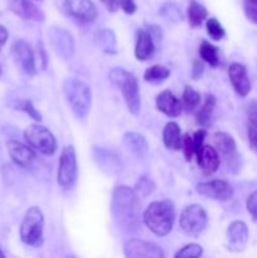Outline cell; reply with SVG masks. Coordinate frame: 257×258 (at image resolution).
Masks as SVG:
<instances>
[{"label":"cell","mask_w":257,"mask_h":258,"mask_svg":"<svg viewBox=\"0 0 257 258\" xmlns=\"http://www.w3.org/2000/svg\"><path fill=\"white\" fill-rule=\"evenodd\" d=\"M247 212L251 214L253 221H257V190L252 191L246 201Z\"/></svg>","instance_id":"obj_37"},{"label":"cell","mask_w":257,"mask_h":258,"mask_svg":"<svg viewBox=\"0 0 257 258\" xmlns=\"http://www.w3.org/2000/svg\"><path fill=\"white\" fill-rule=\"evenodd\" d=\"M12 55L20 72L27 76H34L37 73L34 53L29 43L23 39L15 40L12 45Z\"/></svg>","instance_id":"obj_9"},{"label":"cell","mask_w":257,"mask_h":258,"mask_svg":"<svg viewBox=\"0 0 257 258\" xmlns=\"http://www.w3.org/2000/svg\"><path fill=\"white\" fill-rule=\"evenodd\" d=\"M43 227H44V217L38 207H32L24 214L22 224H20V239L23 243L30 247H40L44 242L43 239Z\"/></svg>","instance_id":"obj_5"},{"label":"cell","mask_w":257,"mask_h":258,"mask_svg":"<svg viewBox=\"0 0 257 258\" xmlns=\"http://www.w3.org/2000/svg\"><path fill=\"white\" fill-rule=\"evenodd\" d=\"M197 160H198L199 168L202 169L204 175L209 176L218 170L221 165V159L219 154L213 146L203 145V148L197 154Z\"/></svg>","instance_id":"obj_19"},{"label":"cell","mask_w":257,"mask_h":258,"mask_svg":"<svg viewBox=\"0 0 257 258\" xmlns=\"http://www.w3.org/2000/svg\"><path fill=\"white\" fill-rule=\"evenodd\" d=\"M248 228L242 221H234L227 229V248L231 252H242L248 242Z\"/></svg>","instance_id":"obj_15"},{"label":"cell","mask_w":257,"mask_h":258,"mask_svg":"<svg viewBox=\"0 0 257 258\" xmlns=\"http://www.w3.org/2000/svg\"><path fill=\"white\" fill-rule=\"evenodd\" d=\"M49 43L58 57L63 60L70 59L75 52V42L70 33L63 28H52L49 30Z\"/></svg>","instance_id":"obj_12"},{"label":"cell","mask_w":257,"mask_h":258,"mask_svg":"<svg viewBox=\"0 0 257 258\" xmlns=\"http://www.w3.org/2000/svg\"><path fill=\"white\" fill-rule=\"evenodd\" d=\"M0 76H2V67H0Z\"/></svg>","instance_id":"obj_48"},{"label":"cell","mask_w":257,"mask_h":258,"mask_svg":"<svg viewBox=\"0 0 257 258\" xmlns=\"http://www.w3.org/2000/svg\"><path fill=\"white\" fill-rule=\"evenodd\" d=\"M181 100H183L181 105L186 112H196V110H198V106L201 105V95L190 86H186L184 88Z\"/></svg>","instance_id":"obj_29"},{"label":"cell","mask_w":257,"mask_h":258,"mask_svg":"<svg viewBox=\"0 0 257 258\" xmlns=\"http://www.w3.org/2000/svg\"><path fill=\"white\" fill-rule=\"evenodd\" d=\"M247 118L249 126L257 128V100H252L247 106Z\"/></svg>","instance_id":"obj_38"},{"label":"cell","mask_w":257,"mask_h":258,"mask_svg":"<svg viewBox=\"0 0 257 258\" xmlns=\"http://www.w3.org/2000/svg\"><path fill=\"white\" fill-rule=\"evenodd\" d=\"M63 93L76 118L85 120L92 102L90 86L78 78H67L63 82Z\"/></svg>","instance_id":"obj_3"},{"label":"cell","mask_w":257,"mask_h":258,"mask_svg":"<svg viewBox=\"0 0 257 258\" xmlns=\"http://www.w3.org/2000/svg\"><path fill=\"white\" fill-rule=\"evenodd\" d=\"M108 78L111 82L120 90L122 97L125 100L128 111L133 115H139L141 107L140 91H139L138 80L133 73L127 72L121 67L112 68L108 73Z\"/></svg>","instance_id":"obj_4"},{"label":"cell","mask_w":257,"mask_h":258,"mask_svg":"<svg viewBox=\"0 0 257 258\" xmlns=\"http://www.w3.org/2000/svg\"><path fill=\"white\" fill-rule=\"evenodd\" d=\"M139 197L134 189L127 186H117L113 190L111 212L117 226L123 227L130 231L138 229L139 224Z\"/></svg>","instance_id":"obj_1"},{"label":"cell","mask_w":257,"mask_h":258,"mask_svg":"<svg viewBox=\"0 0 257 258\" xmlns=\"http://www.w3.org/2000/svg\"><path fill=\"white\" fill-rule=\"evenodd\" d=\"M0 258H7V257H5V254L3 253V251H2V249H0Z\"/></svg>","instance_id":"obj_47"},{"label":"cell","mask_w":257,"mask_h":258,"mask_svg":"<svg viewBox=\"0 0 257 258\" xmlns=\"http://www.w3.org/2000/svg\"><path fill=\"white\" fill-rule=\"evenodd\" d=\"M170 76V71L160 64H154L149 67L144 73V80L153 85H160L164 81L168 80Z\"/></svg>","instance_id":"obj_27"},{"label":"cell","mask_w":257,"mask_h":258,"mask_svg":"<svg viewBox=\"0 0 257 258\" xmlns=\"http://www.w3.org/2000/svg\"><path fill=\"white\" fill-rule=\"evenodd\" d=\"M118 8H121L122 12L128 15L135 14L136 10H138L135 0H118Z\"/></svg>","instance_id":"obj_40"},{"label":"cell","mask_w":257,"mask_h":258,"mask_svg":"<svg viewBox=\"0 0 257 258\" xmlns=\"http://www.w3.org/2000/svg\"><path fill=\"white\" fill-rule=\"evenodd\" d=\"M123 145L126 146L128 151L136 158L141 159L146 155L149 150V144L146 139L139 133H126L123 136Z\"/></svg>","instance_id":"obj_22"},{"label":"cell","mask_w":257,"mask_h":258,"mask_svg":"<svg viewBox=\"0 0 257 258\" xmlns=\"http://www.w3.org/2000/svg\"><path fill=\"white\" fill-rule=\"evenodd\" d=\"M8 38H9V33H8V30L5 29L3 25H0V49L4 47V44L7 43Z\"/></svg>","instance_id":"obj_45"},{"label":"cell","mask_w":257,"mask_h":258,"mask_svg":"<svg viewBox=\"0 0 257 258\" xmlns=\"http://www.w3.org/2000/svg\"><path fill=\"white\" fill-rule=\"evenodd\" d=\"M203 72H204V64L202 60L199 59H194L193 60V64H191V78H193L194 81L199 80V78L203 76Z\"/></svg>","instance_id":"obj_41"},{"label":"cell","mask_w":257,"mask_h":258,"mask_svg":"<svg viewBox=\"0 0 257 258\" xmlns=\"http://www.w3.org/2000/svg\"><path fill=\"white\" fill-rule=\"evenodd\" d=\"M207 136V131L206 130H198L193 134L191 139H193V145H194V151H196V155L198 154V151L203 148V143L204 139Z\"/></svg>","instance_id":"obj_39"},{"label":"cell","mask_w":257,"mask_h":258,"mask_svg":"<svg viewBox=\"0 0 257 258\" xmlns=\"http://www.w3.org/2000/svg\"><path fill=\"white\" fill-rule=\"evenodd\" d=\"M155 52V44L148 30L139 29L135 45V57L139 60H148Z\"/></svg>","instance_id":"obj_21"},{"label":"cell","mask_w":257,"mask_h":258,"mask_svg":"<svg viewBox=\"0 0 257 258\" xmlns=\"http://www.w3.org/2000/svg\"><path fill=\"white\" fill-rule=\"evenodd\" d=\"M197 191L201 196L218 202H228L233 197V188L231 184L222 179L204 181L197 185Z\"/></svg>","instance_id":"obj_11"},{"label":"cell","mask_w":257,"mask_h":258,"mask_svg":"<svg viewBox=\"0 0 257 258\" xmlns=\"http://www.w3.org/2000/svg\"><path fill=\"white\" fill-rule=\"evenodd\" d=\"M95 43L106 54H116L117 53V40L115 33L111 29H101L96 33Z\"/></svg>","instance_id":"obj_23"},{"label":"cell","mask_w":257,"mask_h":258,"mask_svg":"<svg viewBox=\"0 0 257 258\" xmlns=\"http://www.w3.org/2000/svg\"><path fill=\"white\" fill-rule=\"evenodd\" d=\"M206 29L209 37L213 40H216V42L222 40L224 38V35H226V30L222 27L219 20L216 19V18H209V19H207Z\"/></svg>","instance_id":"obj_31"},{"label":"cell","mask_w":257,"mask_h":258,"mask_svg":"<svg viewBox=\"0 0 257 258\" xmlns=\"http://www.w3.org/2000/svg\"><path fill=\"white\" fill-rule=\"evenodd\" d=\"M207 222L206 211L199 204L185 207L179 217V227L189 237H198L207 227Z\"/></svg>","instance_id":"obj_7"},{"label":"cell","mask_w":257,"mask_h":258,"mask_svg":"<svg viewBox=\"0 0 257 258\" xmlns=\"http://www.w3.org/2000/svg\"><path fill=\"white\" fill-rule=\"evenodd\" d=\"M156 108L169 117H178L183 110V105L171 91L164 90L156 97Z\"/></svg>","instance_id":"obj_20"},{"label":"cell","mask_w":257,"mask_h":258,"mask_svg":"<svg viewBox=\"0 0 257 258\" xmlns=\"http://www.w3.org/2000/svg\"><path fill=\"white\" fill-rule=\"evenodd\" d=\"M160 14L163 15L165 19L171 20V22H179V20L183 19L180 9H179L175 4H173V3H168V4L164 5L160 9Z\"/></svg>","instance_id":"obj_33"},{"label":"cell","mask_w":257,"mask_h":258,"mask_svg":"<svg viewBox=\"0 0 257 258\" xmlns=\"http://www.w3.org/2000/svg\"><path fill=\"white\" fill-rule=\"evenodd\" d=\"M154 190H155V184H154V181L151 179H149L148 176H141L139 179L138 184H136V193L143 197H148Z\"/></svg>","instance_id":"obj_34"},{"label":"cell","mask_w":257,"mask_h":258,"mask_svg":"<svg viewBox=\"0 0 257 258\" xmlns=\"http://www.w3.org/2000/svg\"><path fill=\"white\" fill-rule=\"evenodd\" d=\"M7 148L12 160L20 168H29L35 161L34 150L25 144L10 140L7 143Z\"/></svg>","instance_id":"obj_17"},{"label":"cell","mask_w":257,"mask_h":258,"mask_svg":"<svg viewBox=\"0 0 257 258\" xmlns=\"http://www.w3.org/2000/svg\"><path fill=\"white\" fill-rule=\"evenodd\" d=\"M248 143L251 150L257 156V128L251 127V126H248Z\"/></svg>","instance_id":"obj_42"},{"label":"cell","mask_w":257,"mask_h":258,"mask_svg":"<svg viewBox=\"0 0 257 258\" xmlns=\"http://www.w3.org/2000/svg\"><path fill=\"white\" fill-rule=\"evenodd\" d=\"M243 10L247 19L257 25V0H243Z\"/></svg>","instance_id":"obj_35"},{"label":"cell","mask_w":257,"mask_h":258,"mask_svg":"<svg viewBox=\"0 0 257 258\" xmlns=\"http://www.w3.org/2000/svg\"><path fill=\"white\" fill-rule=\"evenodd\" d=\"M9 8L17 17L32 22H43L44 14L32 0H9Z\"/></svg>","instance_id":"obj_18"},{"label":"cell","mask_w":257,"mask_h":258,"mask_svg":"<svg viewBox=\"0 0 257 258\" xmlns=\"http://www.w3.org/2000/svg\"><path fill=\"white\" fill-rule=\"evenodd\" d=\"M65 8L68 14L81 23H92L98 12L92 0H65Z\"/></svg>","instance_id":"obj_14"},{"label":"cell","mask_w":257,"mask_h":258,"mask_svg":"<svg viewBox=\"0 0 257 258\" xmlns=\"http://www.w3.org/2000/svg\"><path fill=\"white\" fill-rule=\"evenodd\" d=\"M148 32L154 40H161V38H163V33H161V29L158 27V25H154V24L149 25Z\"/></svg>","instance_id":"obj_43"},{"label":"cell","mask_w":257,"mask_h":258,"mask_svg":"<svg viewBox=\"0 0 257 258\" xmlns=\"http://www.w3.org/2000/svg\"><path fill=\"white\" fill-rule=\"evenodd\" d=\"M214 146L218 154L226 160L227 165L232 169L238 168L239 155L237 153V145L232 135L227 133H216L213 135Z\"/></svg>","instance_id":"obj_13"},{"label":"cell","mask_w":257,"mask_h":258,"mask_svg":"<svg viewBox=\"0 0 257 258\" xmlns=\"http://www.w3.org/2000/svg\"><path fill=\"white\" fill-rule=\"evenodd\" d=\"M203 254V248L197 243H189L179 249L174 258H201Z\"/></svg>","instance_id":"obj_32"},{"label":"cell","mask_w":257,"mask_h":258,"mask_svg":"<svg viewBox=\"0 0 257 258\" xmlns=\"http://www.w3.org/2000/svg\"><path fill=\"white\" fill-rule=\"evenodd\" d=\"M199 55L206 63H208L211 67H218L219 66V53L218 48L214 47L208 40H203L199 47Z\"/></svg>","instance_id":"obj_28"},{"label":"cell","mask_w":257,"mask_h":258,"mask_svg":"<svg viewBox=\"0 0 257 258\" xmlns=\"http://www.w3.org/2000/svg\"><path fill=\"white\" fill-rule=\"evenodd\" d=\"M78 166L76 150L72 145L65 146L59 156V165H58L57 180L62 188H70L75 184L77 179Z\"/></svg>","instance_id":"obj_8"},{"label":"cell","mask_w":257,"mask_h":258,"mask_svg":"<svg viewBox=\"0 0 257 258\" xmlns=\"http://www.w3.org/2000/svg\"><path fill=\"white\" fill-rule=\"evenodd\" d=\"M12 107L17 111H22V112L27 113L32 120H34L35 122H40L43 120L42 115L38 112V110H35V107L33 106V102L30 100H15L12 103Z\"/></svg>","instance_id":"obj_30"},{"label":"cell","mask_w":257,"mask_h":258,"mask_svg":"<svg viewBox=\"0 0 257 258\" xmlns=\"http://www.w3.org/2000/svg\"><path fill=\"white\" fill-rule=\"evenodd\" d=\"M126 258H165L161 247L153 242L133 238L123 243Z\"/></svg>","instance_id":"obj_10"},{"label":"cell","mask_w":257,"mask_h":258,"mask_svg":"<svg viewBox=\"0 0 257 258\" xmlns=\"http://www.w3.org/2000/svg\"><path fill=\"white\" fill-rule=\"evenodd\" d=\"M174 222L175 208L170 201L153 202L144 212V223L158 237L168 236L173 229Z\"/></svg>","instance_id":"obj_2"},{"label":"cell","mask_w":257,"mask_h":258,"mask_svg":"<svg viewBox=\"0 0 257 258\" xmlns=\"http://www.w3.org/2000/svg\"><path fill=\"white\" fill-rule=\"evenodd\" d=\"M216 103H217L216 97H214L213 95H211V93H207L203 105L199 107V110L197 111L196 113L197 123H198V125L206 127V126H208L209 123H211L212 115H213Z\"/></svg>","instance_id":"obj_25"},{"label":"cell","mask_w":257,"mask_h":258,"mask_svg":"<svg viewBox=\"0 0 257 258\" xmlns=\"http://www.w3.org/2000/svg\"><path fill=\"white\" fill-rule=\"evenodd\" d=\"M163 143L166 149L179 150L181 145V133L178 123L173 121L166 123L163 131Z\"/></svg>","instance_id":"obj_24"},{"label":"cell","mask_w":257,"mask_h":258,"mask_svg":"<svg viewBox=\"0 0 257 258\" xmlns=\"http://www.w3.org/2000/svg\"><path fill=\"white\" fill-rule=\"evenodd\" d=\"M24 138L30 148L43 155L50 156L57 150V141H55L54 135L47 127L39 123H33L28 126L24 131Z\"/></svg>","instance_id":"obj_6"},{"label":"cell","mask_w":257,"mask_h":258,"mask_svg":"<svg viewBox=\"0 0 257 258\" xmlns=\"http://www.w3.org/2000/svg\"><path fill=\"white\" fill-rule=\"evenodd\" d=\"M101 3L110 13H116L118 10V0H101Z\"/></svg>","instance_id":"obj_44"},{"label":"cell","mask_w":257,"mask_h":258,"mask_svg":"<svg viewBox=\"0 0 257 258\" xmlns=\"http://www.w3.org/2000/svg\"><path fill=\"white\" fill-rule=\"evenodd\" d=\"M39 52H40V57H42L43 68H44V67H45V62H47V59H45V55H44V48L42 47V44L39 45Z\"/></svg>","instance_id":"obj_46"},{"label":"cell","mask_w":257,"mask_h":258,"mask_svg":"<svg viewBox=\"0 0 257 258\" xmlns=\"http://www.w3.org/2000/svg\"><path fill=\"white\" fill-rule=\"evenodd\" d=\"M180 148L183 149V153H184V158H185L186 161H190L193 155L196 154L194 151V145H193V139L189 134H185V135L181 138V145Z\"/></svg>","instance_id":"obj_36"},{"label":"cell","mask_w":257,"mask_h":258,"mask_svg":"<svg viewBox=\"0 0 257 258\" xmlns=\"http://www.w3.org/2000/svg\"><path fill=\"white\" fill-rule=\"evenodd\" d=\"M228 77L232 87L239 97H246L251 91V81L246 67L238 62H233L228 67Z\"/></svg>","instance_id":"obj_16"},{"label":"cell","mask_w":257,"mask_h":258,"mask_svg":"<svg viewBox=\"0 0 257 258\" xmlns=\"http://www.w3.org/2000/svg\"><path fill=\"white\" fill-rule=\"evenodd\" d=\"M208 17V10L204 5L198 3L197 0H190L188 7V20L190 27H201L202 23Z\"/></svg>","instance_id":"obj_26"}]
</instances>
